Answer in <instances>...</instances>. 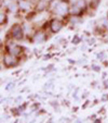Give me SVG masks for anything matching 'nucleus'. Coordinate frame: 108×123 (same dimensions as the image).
Returning <instances> with one entry per match:
<instances>
[{"instance_id":"1","label":"nucleus","mask_w":108,"mask_h":123,"mask_svg":"<svg viewBox=\"0 0 108 123\" xmlns=\"http://www.w3.org/2000/svg\"><path fill=\"white\" fill-rule=\"evenodd\" d=\"M25 35V31H24L22 24L15 23L10 28V37L12 40H22Z\"/></svg>"},{"instance_id":"2","label":"nucleus","mask_w":108,"mask_h":123,"mask_svg":"<svg viewBox=\"0 0 108 123\" xmlns=\"http://www.w3.org/2000/svg\"><path fill=\"white\" fill-rule=\"evenodd\" d=\"M2 64L5 65V68L10 69V68H15L16 65L19 64V59L17 57L14 56V55L10 54V52H7L5 55L2 56Z\"/></svg>"},{"instance_id":"3","label":"nucleus","mask_w":108,"mask_h":123,"mask_svg":"<svg viewBox=\"0 0 108 123\" xmlns=\"http://www.w3.org/2000/svg\"><path fill=\"white\" fill-rule=\"evenodd\" d=\"M69 6L67 2L65 1H60L58 5L56 6V8L53 10V13L55 15H58V16H65L66 14L69 13Z\"/></svg>"},{"instance_id":"4","label":"nucleus","mask_w":108,"mask_h":123,"mask_svg":"<svg viewBox=\"0 0 108 123\" xmlns=\"http://www.w3.org/2000/svg\"><path fill=\"white\" fill-rule=\"evenodd\" d=\"M7 50H8V52H10V54L14 55V56H16V57H20L22 54H23V47L20 46V45L14 44V43L8 44Z\"/></svg>"},{"instance_id":"5","label":"nucleus","mask_w":108,"mask_h":123,"mask_svg":"<svg viewBox=\"0 0 108 123\" xmlns=\"http://www.w3.org/2000/svg\"><path fill=\"white\" fill-rule=\"evenodd\" d=\"M49 27H50L51 32L56 34V33H58L63 28V22L58 19H53L52 21L49 23Z\"/></svg>"},{"instance_id":"6","label":"nucleus","mask_w":108,"mask_h":123,"mask_svg":"<svg viewBox=\"0 0 108 123\" xmlns=\"http://www.w3.org/2000/svg\"><path fill=\"white\" fill-rule=\"evenodd\" d=\"M31 39L35 44H43L46 40V35L42 31H37V32H35V34L32 35Z\"/></svg>"},{"instance_id":"7","label":"nucleus","mask_w":108,"mask_h":123,"mask_svg":"<svg viewBox=\"0 0 108 123\" xmlns=\"http://www.w3.org/2000/svg\"><path fill=\"white\" fill-rule=\"evenodd\" d=\"M83 11H84V10L81 9L78 5H76V3H75V5H71L70 8H69V14H70V15L79 16L83 13Z\"/></svg>"},{"instance_id":"8","label":"nucleus","mask_w":108,"mask_h":123,"mask_svg":"<svg viewBox=\"0 0 108 123\" xmlns=\"http://www.w3.org/2000/svg\"><path fill=\"white\" fill-rule=\"evenodd\" d=\"M19 7H20V9L23 10V11H29V10L31 9V3H30V1H28V0H22V1L19 2Z\"/></svg>"},{"instance_id":"9","label":"nucleus","mask_w":108,"mask_h":123,"mask_svg":"<svg viewBox=\"0 0 108 123\" xmlns=\"http://www.w3.org/2000/svg\"><path fill=\"white\" fill-rule=\"evenodd\" d=\"M8 9H9V11L11 12V13H14L15 14L16 12H17V10L20 9L19 7V3H16L15 1H13V0H10V2L8 3Z\"/></svg>"},{"instance_id":"10","label":"nucleus","mask_w":108,"mask_h":123,"mask_svg":"<svg viewBox=\"0 0 108 123\" xmlns=\"http://www.w3.org/2000/svg\"><path fill=\"white\" fill-rule=\"evenodd\" d=\"M23 28H24V31H25V34L26 35H29L30 32L32 31L31 23H24L23 24Z\"/></svg>"},{"instance_id":"11","label":"nucleus","mask_w":108,"mask_h":123,"mask_svg":"<svg viewBox=\"0 0 108 123\" xmlns=\"http://www.w3.org/2000/svg\"><path fill=\"white\" fill-rule=\"evenodd\" d=\"M99 3H101V0H90V8L93 10L97 9V7L99 6Z\"/></svg>"},{"instance_id":"12","label":"nucleus","mask_w":108,"mask_h":123,"mask_svg":"<svg viewBox=\"0 0 108 123\" xmlns=\"http://www.w3.org/2000/svg\"><path fill=\"white\" fill-rule=\"evenodd\" d=\"M5 22H7V15L1 11V14H0V24L3 25V24H5Z\"/></svg>"},{"instance_id":"13","label":"nucleus","mask_w":108,"mask_h":123,"mask_svg":"<svg viewBox=\"0 0 108 123\" xmlns=\"http://www.w3.org/2000/svg\"><path fill=\"white\" fill-rule=\"evenodd\" d=\"M80 42V38L78 36H75V38H72V44H78Z\"/></svg>"},{"instance_id":"14","label":"nucleus","mask_w":108,"mask_h":123,"mask_svg":"<svg viewBox=\"0 0 108 123\" xmlns=\"http://www.w3.org/2000/svg\"><path fill=\"white\" fill-rule=\"evenodd\" d=\"M14 85H15V84H14V83H10L9 85H8V87H5V89H8V91H9V89L14 88Z\"/></svg>"},{"instance_id":"15","label":"nucleus","mask_w":108,"mask_h":123,"mask_svg":"<svg viewBox=\"0 0 108 123\" xmlns=\"http://www.w3.org/2000/svg\"><path fill=\"white\" fill-rule=\"evenodd\" d=\"M104 56H105V54H104V52H102V54L101 55H97V58H98V59H103L104 58Z\"/></svg>"},{"instance_id":"16","label":"nucleus","mask_w":108,"mask_h":123,"mask_svg":"<svg viewBox=\"0 0 108 123\" xmlns=\"http://www.w3.org/2000/svg\"><path fill=\"white\" fill-rule=\"evenodd\" d=\"M104 27L106 28V31H108V19L106 20V22H105V25H104Z\"/></svg>"},{"instance_id":"17","label":"nucleus","mask_w":108,"mask_h":123,"mask_svg":"<svg viewBox=\"0 0 108 123\" xmlns=\"http://www.w3.org/2000/svg\"><path fill=\"white\" fill-rule=\"evenodd\" d=\"M93 69H94V71H99V67H97V65H93Z\"/></svg>"},{"instance_id":"18","label":"nucleus","mask_w":108,"mask_h":123,"mask_svg":"<svg viewBox=\"0 0 108 123\" xmlns=\"http://www.w3.org/2000/svg\"><path fill=\"white\" fill-rule=\"evenodd\" d=\"M77 1H78V0H69V2H70L71 5H75V3H76Z\"/></svg>"},{"instance_id":"19","label":"nucleus","mask_w":108,"mask_h":123,"mask_svg":"<svg viewBox=\"0 0 108 123\" xmlns=\"http://www.w3.org/2000/svg\"><path fill=\"white\" fill-rule=\"evenodd\" d=\"M44 1H46V2H49V3H50L51 1H53V0H44Z\"/></svg>"},{"instance_id":"20","label":"nucleus","mask_w":108,"mask_h":123,"mask_svg":"<svg viewBox=\"0 0 108 123\" xmlns=\"http://www.w3.org/2000/svg\"><path fill=\"white\" fill-rule=\"evenodd\" d=\"M13 1H17V2H20V1H22V0H13Z\"/></svg>"},{"instance_id":"21","label":"nucleus","mask_w":108,"mask_h":123,"mask_svg":"<svg viewBox=\"0 0 108 123\" xmlns=\"http://www.w3.org/2000/svg\"><path fill=\"white\" fill-rule=\"evenodd\" d=\"M106 18H107V19H108V11H107V16H106Z\"/></svg>"}]
</instances>
